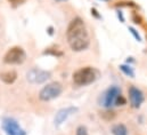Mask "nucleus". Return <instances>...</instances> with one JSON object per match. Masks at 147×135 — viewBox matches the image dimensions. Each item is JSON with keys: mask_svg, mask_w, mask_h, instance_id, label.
<instances>
[{"mask_svg": "<svg viewBox=\"0 0 147 135\" xmlns=\"http://www.w3.org/2000/svg\"><path fill=\"white\" fill-rule=\"evenodd\" d=\"M66 39L74 52H82L89 47L90 39L82 18L75 17L71 21L66 30Z\"/></svg>", "mask_w": 147, "mask_h": 135, "instance_id": "nucleus-1", "label": "nucleus"}, {"mask_svg": "<svg viewBox=\"0 0 147 135\" xmlns=\"http://www.w3.org/2000/svg\"><path fill=\"white\" fill-rule=\"evenodd\" d=\"M98 77H99V72L95 68H80L73 73V82L76 86H88L95 82L98 79Z\"/></svg>", "mask_w": 147, "mask_h": 135, "instance_id": "nucleus-2", "label": "nucleus"}, {"mask_svg": "<svg viewBox=\"0 0 147 135\" xmlns=\"http://www.w3.org/2000/svg\"><path fill=\"white\" fill-rule=\"evenodd\" d=\"M120 95H122L121 88L116 85H112L104 93L100 94V96L98 97V103L100 106L105 109H111L116 104V101Z\"/></svg>", "mask_w": 147, "mask_h": 135, "instance_id": "nucleus-3", "label": "nucleus"}, {"mask_svg": "<svg viewBox=\"0 0 147 135\" xmlns=\"http://www.w3.org/2000/svg\"><path fill=\"white\" fill-rule=\"evenodd\" d=\"M63 92V86L61 82L54 81L50 84H47L42 87V89L39 93V99L41 101H51L54 99H57Z\"/></svg>", "mask_w": 147, "mask_h": 135, "instance_id": "nucleus-4", "label": "nucleus"}, {"mask_svg": "<svg viewBox=\"0 0 147 135\" xmlns=\"http://www.w3.org/2000/svg\"><path fill=\"white\" fill-rule=\"evenodd\" d=\"M26 59V53L22 47L15 46L11 47L3 57V62L6 64H22Z\"/></svg>", "mask_w": 147, "mask_h": 135, "instance_id": "nucleus-5", "label": "nucleus"}, {"mask_svg": "<svg viewBox=\"0 0 147 135\" xmlns=\"http://www.w3.org/2000/svg\"><path fill=\"white\" fill-rule=\"evenodd\" d=\"M50 77H51V73L49 71L38 69V68H33L26 72V80L30 84H34V85H40L46 82Z\"/></svg>", "mask_w": 147, "mask_h": 135, "instance_id": "nucleus-6", "label": "nucleus"}, {"mask_svg": "<svg viewBox=\"0 0 147 135\" xmlns=\"http://www.w3.org/2000/svg\"><path fill=\"white\" fill-rule=\"evenodd\" d=\"M2 128L7 135H26L24 130L20 126V124L9 117L2 119Z\"/></svg>", "mask_w": 147, "mask_h": 135, "instance_id": "nucleus-7", "label": "nucleus"}, {"mask_svg": "<svg viewBox=\"0 0 147 135\" xmlns=\"http://www.w3.org/2000/svg\"><path fill=\"white\" fill-rule=\"evenodd\" d=\"M129 101H130V105L135 109H138L143 102L145 100V96H144V93L136 86H130L129 87Z\"/></svg>", "mask_w": 147, "mask_h": 135, "instance_id": "nucleus-8", "label": "nucleus"}, {"mask_svg": "<svg viewBox=\"0 0 147 135\" xmlns=\"http://www.w3.org/2000/svg\"><path fill=\"white\" fill-rule=\"evenodd\" d=\"M76 111H78V108H75V106H66V108L61 109V110L56 113V117H55V125H56V126L62 125L71 115H73L74 112H76Z\"/></svg>", "mask_w": 147, "mask_h": 135, "instance_id": "nucleus-9", "label": "nucleus"}, {"mask_svg": "<svg viewBox=\"0 0 147 135\" xmlns=\"http://www.w3.org/2000/svg\"><path fill=\"white\" fill-rule=\"evenodd\" d=\"M16 79H17V73H16L15 71H13V70L0 73V80H2V81H3L5 84H7V85L14 84Z\"/></svg>", "mask_w": 147, "mask_h": 135, "instance_id": "nucleus-10", "label": "nucleus"}, {"mask_svg": "<svg viewBox=\"0 0 147 135\" xmlns=\"http://www.w3.org/2000/svg\"><path fill=\"white\" fill-rule=\"evenodd\" d=\"M113 135H128V128L123 124H116L112 127Z\"/></svg>", "mask_w": 147, "mask_h": 135, "instance_id": "nucleus-11", "label": "nucleus"}, {"mask_svg": "<svg viewBox=\"0 0 147 135\" xmlns=\"http://www.w3.org/2000/svg\"><path fill=\"white\" fill-rule=\"evenodd\" d=\"M120 70L127 76V77H130V78H135V71L134 69L130 67V65H125V64H122L120 65Z\"/></svg>", "mask_w": 147, "mask_h": 135, "instance_id": "nucleus-12", "label": "nucleus"}, {"mask_svg": "<svg viewBox=\"0 0 147 135\" xmlns=\"http://www.w3.org/2000/svg\"><path fill=\"white\" fill-rule=\"evenodd\" d=\"M43 54L54 55V56H62V55H63V53H62V52H58L57 49H51V48H49V49L45 50V52H43Z\"/></svg>", "mask_w": 147, "mask_h": 135, "instance_id": "nucleus-13", "label": "nucleus"}, {"mask_svg": "<svg viewBox=\"0 0 147 135\" xmlns=\"http://www.w3.org/2000/svg\"><path fill=\"white\" fill-rule=\"evenodd\" d=\"M76 135H89L88 134V130H87V127L86 126H79L78 128H76Z\"/></svg>", "mask_w": 147, "mask_h": 135, "instance_id": "nucleus-14", "label": "nucleus"}, {"mask_svg": "<svg viewBox=\"0 0 147 135\" xmlns=\"http://www.w3.org/2000/svg\"><path fill=\"white\" fill-rule=\"evenodd\" d=\"M129 30H130V32L132 33V35H134V37H135V38H136L138 41H142V38H140V35L137 33V31H136L134 28H129Z\"/></svg>", "mask_w": 147, "mask_h": 135, "instance_id": "nucleus-15", "label": "nucleus"}, {"mask_svg": "<svg viewBox=\"0 0 147 135\" xmlns=\"http://www.w3.org/2000/svg\"><path fill=\"white\" fill-rule=\"evenodd\" d=\"M14 7H16V6H20V5H22L23 2H24V0H8Z\"/></svg>", "mask_w": 147, "mask_h": 135, "instance_id": "nucleus-16", "label": "nucleus"}, {"mask_svg": "<svg viewBox=\"0 0 147 135\" xmlns=\"http://www.w3.org/2000/svg\"><path fill=\"white\" fill-rule=\"evenodd\" d=\"M56 1H66V0H56Z\"/></svg>", "mask_w": 147, "mask_h": 135, "instance_id": "nucleus-17", "label": "nucleus"}]
</instances>
